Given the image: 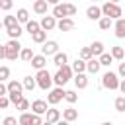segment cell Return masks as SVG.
<instances>
[{
    "label": "cell",
    "instance_id": "8fae6325",
    "mask_svg": "<svg viewBox=\"0 0 125 125\" xmlns=\"http://www.w3.org/2000/svg\"><path fill=\"white\" fill-rule=\"evenodd\" d=\"M100 66H102V62H100V59H90V61H86V70L90 72V74H96L98 70H100Z\"/></svg>",
    "mask_w": 125,
    "mask_h": 125
},
{
    "label": "cell",
    "instance_id": "ac0fdd59",
    "mask_svg": "<svg viewBox=\"0 0 125 125\" xmlns=\"http://www.w3.org/2000/svg\"><path fill=\"white\" fill-rule=\"evenodd\" d=\"M53 16H55V18H59V20H61V18H66V16H68L66 6H64V4H57V6L53 8Z\"/></svg>",
    "mask_w": 125,
    "mask_h": 125
},
{
    "label": "cell",
    "instance_id": "d6a6232c",
    "mask_svg": "<svg viewBox=\"0 0 125 125\" xmlns=\"http://www.w3.org/2000/svg\"><path fill=\"white\" fill-rule=\"evenodd\" d=\"M25 29H27L29 33H35L37 29H41V23H37V21H33V20H29V21L25 23Z\"/></svg>",
    "mask_w": 125,
    "mask_h": 125
},
{
    "label": "cell",
    "instance_id": "b9f144b4",
    "mask_svg": "<svg viewBox=\"0 0 125 125\" xmlns=\"http://www.w3.org/2000/svg\"><path fill=\"white\" fill-rule=\"evenodd\" d=\"M12 4H14L12 0H0V8H2L4 12H8V10L12 8Z\"/></svg>",
    "mask_w": 125,
    "mask_h": 125
},
{
    "label": "cell",
    "instance_id": "e575fe53",
    "mask_svg": "<svg viewBox=\"0 0 125 125\" xmlns=\"http://www.w3.org/2000/svg\"><path fill=\"white\" fill-rule=\"evenodd\" d=\"M111 55H113V59H119V61H121V59L125 57V51H123L121 47H111Z\"/></svg>",
    "mask_w": 125,
    "mask_h": 125
},
{
    "label": "cell",
    "instance_id": "7bdbcfd3",
    "mask_svg": "<svg viewBox=\"0 0 125 125\" xmlns=\"http://www.w3.org/2000/svg\"><path fill=\"white\" fill-rule=\"evenodd\" d=\"M64 6H66L68 16H74V14H76V6H74V4H64Z\"/></svg>",
    "mask_w": 125,
    "mask_h": 125
},
{
    "label": "cell",
    "instance_id": "83f0119b",
    "mask_svg": "<svg viewBox=\"0 0 125 125\" xmlns=\"http://www.w3.org/2000/svg\"><path fill=\"white\" fill-rule=\"evenodd\" d=\"M20 57H21V61H25V62H31V59H33L35 55H33V51H31L29 47H25V49H21Z\"/></svg>",
    "mask_w": 125,
    "mask_h": 125
},
{
    "label": "cell",
    "instance_id": "7a4b0ae2",
    "mask_svg": "<svg viewBox=\"0 0 125 125\" xmlns=\"http://www.w3.org/2000/svg\"><path fill=\"white\" fill-rule=\"evenodd\" d=\"M72 72H74V70H72V66H68V64H62V66L57 70L55 78H53V80H55V84H57V86H64V84L70 80Z\"/></svg>",
    "mask_w": 125,
    "mask_h": 125
},
{
    "label": "cell",
    "instance_id": "9c48e42d",
    "mask_svg": "<svg viewBox=\"0 0 125 125\" xmlns=\"http://www.w3.org/2000/svg\"><path fill=\"white\" fill-rule=\"evenodd\" d=\"M45 64H47V55H35V57L31 59V66L37 68V70L45 68Z\"/></svg>",
    "mask_w": 125,
    "mask_h": 125
},
{
    "label": "cell",
    "instance_id": "ee69618b",
    "mask_svg": "<svg viewBox=\"0 0 125 125\" xmlns=\"http://www.w3.org/2000/svg\"><path fill=\"white\" fill-rule=\"evenodd\" d=\"M31 125H41V117H39V113H33V123Z\"/></svg>",
    "mask_w": 125,
    "mask_h": 125
},
{
    "label": "cell",
    "instance_id": "484cf974",
    "mask_svg": "<svg viewBox=\"0 0 125 125\" xmlns=\"http://www.w3.org/2000/svg\"><path fill=\"white\" fill-rule=\"evenodd\" d=\"M31 123H33V113L21 111V115H20V125H31Z\"/></svg>",
    "mask_w": 125,
    "mask_h": 125
},
{
    "label": "cell",
    "instance_id": "8992f818",
    "mask_svg": "<svg viewBox=\"0 0 125 125\" xmlns=\"http://www.w3.org/2000/svg\"><path fill=\"white\" fill-rule=\"evenodd\" d=\"M64 90H62V86H59V88H55V90H51L49 92V96H47V102L51 104V105H55V104H59L62 98H64Z\"/></svg>",
    "mask_w": 125,
    "mask_h": 125
},
{
    "label": "cell",
    "instance_id": "277c9868",
    "mask_svg": "<svg viewBox=\"0 0 125 125\" xmlns=\"http://www.w3.org/2000/svg\"><path fill=\"white\" fill-rule=\"evenodd\" d=\"M35 78H37V86H39L41 90H49V88H51V84L55 82V80L51 78V74H49L45 68L37 70V76H35Z\"/></svg>",
    "mask_w": 125,
    "mask_h": 125
},
{
    "label": "cell",
    "instance_id": "7402d4cb",
    "mask_svg": "<svg viewBox=\"0 0 125 125\" xmlns=\"http://www.w3.org/2000/svg\"><path fill=\"white\" fill-rule=\"evenodd\" d=\"M62 117H64V121H74V119H78V111L72 109V107H68V109L62 111Z\"/></svg>",
    "mask_w": 125,
    "mask_h": 125
},
{
    "label": "cell",
    "instance_id": "52a82bcc",
    "mask_svg": "<svg viewBox=\"0 0 125 125\" xmlns=\"http://www.w3.org/2000/svg\"><path fill=\"white\" fill-rule=\"evenodd\" d=\"M41 27H43L45 31L55 29V27H57V18H55V16H45V18L41 20Z\"/></svg>",
    "mask_w": 125,
    "mask_h": 125
},
{
    "label": "cell",
    "instance_id": "4316f807",
    "mask_svg": "<svg viewBox=\"0 0 125 125\" xmlns=\"http://www.w3.org/2000/svg\"><path fill=\"white\" fill-rule=\"evenodd\" d=\"M20 21H18V16H4V27L8 29V27H14V25H18Z\"/></svg>",
    "mask_w": 125,
    "mask_h": 125
},
{
    "label": "cell",
    "instance_id": "74e56055",
    "mask_svg": "<svg viewBox=\"0 0 125 125\" xmlns=\"http://www.w3.org/2000/svg\"><path fill=\"white\" fill-rule=\"evenodd\" d=\"M115 109H117V111H125V98H123V96L115 98Z\"/></svg>",
    "mask_w": 125,
    "mask_h": 125
},
{
    "label": "cell",
    "instance_id": "7dc6e473",
    "mask_svg": "<svg viewBox=\"0 0 125 125\" xmlns=\"http://www.w3.org/2000/svg\"><path fill=\"white\" fill-rule=\"evenodd\" d=\"M119 90H121V92H123V94H125V78H123V80H121V82H119Z\"/></svg>",
    "mask_w": 125,
    "mask_h": 125
},
{
    "label": "cell",
    "instance_id": "603a6c76",
    "mask_svg": "<svg viewBox=\"0 0 125 125\" xmlns=\"http://www.w3.org/2000/svg\"><path fill=\"white\" fill-rule=\"evenodd\" d=\"M16 16H18V21H20V23H27V21H29V12H27L25 8H20Z\"/></svg>",
    "mask_w": 125,
    "mask_h": 125
},
{
    "label": "cell",
    "instance_id": "4fadbf2b",
    "mask_svg": "<svg viewBox=\"0 0 125 125\" xmlns=\"http://www.w3.org/2000/svg\"><path fill=\"white\" fill-rule=\"evenodd\" d=\"M57 27H59L61 31H70V29L74 27V21H72L70 18H61L59 23H57Z\"/></svg>",
    "mask_w": 125,
    "mask_h": 125
},
{
    "label": "cell",
    "instance_id": "bcb514c9",
    "mask_svg": "<svg viewBox=\"0 0 125 125\" xmlns=\"http://www.w3.org/2000/svg\"><path fill=\"white\" fill-rule=\"evenodd\" d=\"M119 76H123V78H125V62H121V64H119Z\"/></svg>",
    "mask_w": 125,
    "mask_h": 125
},
{
    "label": "cell",
    "instance_id": "60d3db41",
    "mask_svg": "<svg viewBox=\"0 0 125 125\" xmlns=\"http://www.w3.org/2000/svg\"><path fill=\"white\" fill-rule=\"evenodd\" d=\"M18 109H20V111H27V109H29V102H27V100L23 98V100H21V102L18 104Z\"/></svg>",
    "mask_w": 125,
    "mask_h": 125
},
{
    "label": "cell",
    "instance_id": "7c38bea8",
    "mask_svg": "<svg viewBox=\"0 0 125 125\" xmlns=\"http://www.w3.org/2000/svg\"><path fill=\"white\" fill-rule=\"evenodd\" d=\"M102 8L100 6H90L88 10H86V16H88V20H100L102 18Z\"/></svg>",
    "mask_w": 125,
    "mask_h": 125
},
{
    "label": "cell",
    "instance_id": "5b68a950",
    "mask_svg": "<svg viewBox=\"0 0 125 125\" xmlns=\"http://www.w3.org/2000/svg\"><path fill=\"white\" fill-rule=\"evenodd\" d=\"M102 86L104 88H107V90H117L119 88V78H117V74L115 72H105L104 76H102Z\"/></svg>",
    "mask_w": 125,
    "mask_h": 125
},
{
    "label": "cell",
    "instance_id": "f1b7e54d",
    "mask_svg": "<svg viewBox=\"0 0 125 125\" xmlns=\"http://www.w3.org/2000/svg\"><path fill=\"white\" fill-rule=\"evenodd\" d=\"M23 88H25V86L20 84V82H16V80H10V82H8V94H10V92H21Z\"/></svg>",
    "mask_w": 125,
    "mask_h": 125
},
{
    "label": "cell",
    "instance_id": "2e32d148",
    "mask_svg": "<svg viewBox=\"0 0 125 125\" xmlns=\"http://www.w3.org/2000/svg\"><path fill=\"white\" fill-rule=\"evenodd\" d=\"M61 119V111L59 109H47V125H53V123H57Z\"/></svg>",
    "mask_w": 125,
    "mask_h": 125
},
{
    "label": "cell",
    "instance_id": "6da1fadb",
    "mask_svg": "<svg viewBox=\"0 0 125 125\" xmlns=\"http://www.w3.org/2000/svg\"><path fill=\"white\" fill-rule=\"evenodd\" d=\"M4 51H6L4 59H8V61H16V59L20 57V53H21V45H20L18 39H10V41L4 45Z\"/></svg>",
    "mask_w": 125,
    "mask_h": 125
},
{
    "label": "cell",
    "instance_id": "f35d334b",
    "mask_svg": "<svg viewBox=\"0 0 125 125\" xmlns=\"http://www.w3.org/2000/svg\"><path fill=\"white\" fill-rule=\"evenodd\" d=\"M10 76V68L8 66H0V80H8Z\"/></svg>",
    "mask_w": 125,
    "mask_h": 125
},
{
    "label": "cell",
    "instance_id": "d6986e66",
    "mask_svg": "<svg viewBox=\"0 0 125 125\" xmlns=\"http://www.w3.org/2000/svg\"><path fill=\"white\" fill-rule=\"evenodd\" d=\"M47 6H49V2H47V0H35L33 10H35L37 14H47Z\"/></svg>",
    "mask_w": 125,
    "mask_h": 125
},
{
    "label": "cell",
    "instance_id": "e0dca14e",
    "mask_svg": "<svg viewBox=\"0 0 125 125\" xmlns=\"http://www.w3.org/2000/svg\"><path fill=\"white\" fill-rule=\"evenodd\" d=\"M66 61H68L66 53H55V57H53V64H55L57 68H61L62 64H66Z\"/></svg>",
    "mask_w": 125,
    "mask_h": 125
},
{
    "label": "cell",
    "instance_id": "681fc988",
    "mask_svg": "<svg viewBox=\"0 0 125 125\" xmlns=\"http://www.w3.org/2000/svg\"><path fill=\"white\" fill-rule=\"evenodd\" d=\"M109 2H119V0H109Z\"/></svg>",
    "mask_w": 125,
    "mask_h": 125
},
{
    "label": "cell",
    "instance_id": "1f68e13d",
    "mask_svg": "<svg viewBox=\"0 0 125 125\" xmlns=\"http://www.w3.org/2000/svg\"><path fill=\"white\" fill-rule=\"evenodd\" d=\"M23 86H25V90H33V88L37 86V78L25 76V78H23Z\"/></svg>",
    "mask_w": 125,
    "mask_h": 125
},
{
    "label": "cell",
    "instance_id": "f546056e",
    "mask_svg": "<svg viewBox=\"0 0 125 125\" xmlns=\"http://www.w3.org/2000/svg\"><path fill=\"white\" fill-rule=\"evenodd\" d=\"M100 62H102V66H109V64L113 62V55H109V53H102V55H100Z\"/></svg>",
    "mask_w": 125,
    "mask_h": 125
},
{
    "label": "cell",
    "instance_id": "ab89813d",
    "mask_svg": "<svg viewBox=\"0 0 125 125\" xmlns=\"http://www.w3.org/2000/svg\"><path fill=\"white\" fill-rule=\"evenodd\" d=\"M10 102H12V100H10V96H0V107H2V109H6Z\"/></svg>",
    "mask_w": 125,
    "mask_h": 125
},
{
    "label": "cell",
    "instance_id": "cb8c5ba5",
    "mask_svg": "<svg viewBox=\"0 0 125 125\" xmlns=\"http://www.w3.org/2000/svg\"><path fill=\"white\" fill-rule=\"evenodd\" d=\"M90 49H92L94 57H100V55L104 53V43H102V41H94V43L90 45Z\"/></svg>",
    "mask_w": 125,
    "mask_h": 125
},
{
    "label": "cell",
    "instance_id": "836d02e7",
    "mask_svg": "<svg viewBox=\"0 0 125 125\" xmlns=\"http://www.w3.org/2000/svg\"><path fill=\"white\" fill-rule=\"evenodd\" d=\"M94 57V53H92V49L90 47H84L82 51H80V59H84V61H90Z\"/></svg>",
    "mask_w": 125,
    "mask_h": 125
},
{
    "label": "cell",
    "instance_id": "8d00e7d4",
    "mask_svg": "<svg viewBox=\"0 0 125 125\" xmlns=\"http://www.w3.org/2000/svg\"><path fill=\"white\" fill-rule=\"evenodd\" d=\"M64 100H66L68 104H74V102L78 100V94H76V92H72V90H68V92L64 94Z\"/></svg>",
    "mask_w": 125,
    "mask_h": 125
},
{
    "label": "cell",
    "instance_id": "d4e9b609",
    "mask_svg": "<svg viewBox=\"0 0 125 125\" xmlns=\"http://www.w3.org/2000/svg\"><path fill=\"white\" fill-rule=\"evenodd\" d=\"M72 70H74V72H84V70H86V61H84V59H76V61L72 62Z\"/></svg>",
    "mask_w": 125,
    "mask_h": 125
},
{
    "label": "cell",
    "instance_id": "3957f363",
    "mask_svg": "<svg viewBox=\"0 0 125 125\" xmlns=\"http://www.w3.org/2000/svg\"><path fill=\"white\" fill-rule=\"evenodd\" d=\"M102 12H104V16H109L111 20H117V18H121V16H123V12H121L119 4H117V2H109V0L102 6Z\"/></svg>",
    "mask_w": 125,
    "mask_h": 125
},
{
    "label": "cell",
    "instance_id": "f6af8a7d",
    "mask_svg": "<svg viewBox=\"0 0 125 125\" xmlns=\"http://www.w3.org/2000/svg\"><path fill=\"white\" fill-rule=\"evenodd\" d=\"M4 125H16V117H6L4 119Z\"/></svg>",
    "mask_w": 125,
    "mask_h": 125
},
{
    "label": "cell",
    "instance_id": "44dd1931",
    "mask_svg": "<svg viewBox=\"0 0 125 125\" xmlns=\"http://www.w3.org/2000/svg\"><path fill=\"white\" fill-rule=\"evenodd\" d=\"M6 33L10 35V39H18L23 31H21V27H20V23H18V25H14V27H8V29H6Z\"/></svg>",
    "mask_w": 125,
    "mask_h": 125
},
{
    "label": "cell",
    "instance_id": "5bb4252c",
    "mask_svg": "<svg viewBox=\"0 0 125 125\" xmlns=\"http://www.w3.org/2000/svg\"><path fill=\"white\" fill-rule=\"evenodd\" d=\"M115 35L119 39H125V18H117V21H115Z\"/></svg>",
    "mask_w": 125,
    "mask_h": 125
},
{
    "label": "cell",
    "instance_id": "30bf717a",
    "mask_svg": "<svg viewBox=\"0 0 125 125\" xmlns=\"http://www.w3.org/2000/svg\"><path fill=\"white\" fill-rule=\"evenodd\" d=\"M31 109H33V113L43 115V113H47V102H45V100H35V102L31 104Z\"/></svg>",
    "mask_w": 125,
    "mask_h": 125
},
{
    "label": "cell",
    "instance_id": "ba28073f",
    "mask_svg": "<svg viewBox=\"0 0 125 125\" xmlns=\"http://www.w3.org/2000/svg\"><path fill=\"white\" fill-rule=\"evenodd\" d=\"M55 53H59V43L57 41H45L43 43V55H55Z\"/></svg>",
    "mask_w": 125,
    "mask_h": 125
},
{
    "label": "cell",
    "instance_id": "ffe728a7",
    "mask_svg": "<svg viewBox=\"0 0 125 125\" xmlns=\"http://www.w3.org/2000/svg\"><path fill=\"white\" fill-rule=\"evenodd\" d=\"M45 37H47V31L41 27V29H37L35 33H31V39L35 41V43H45Z\"/></svg>",
    "mask_w": 125,
    "mask_h": 125
},
{
    "label": "cell",
    "instance_id": "4dcf8cb0",
    "mask_svg": "<svg viewBox=\"0 0 125 125\" xmlns=\"http://www.w3.org/2000/svg\"><path fill=\"white\" fill-rule=\"evenodd\" d=\"M111 25H113V21H111V18H109V16L100 18V29H109Z\"/></svg>",
    "mask_w": 125,
    "mask_h": 125
},
{
    "label": "cell",
    "instance_id": "9a60e30c",
    "mask_svg": "<svg viewBox=\"0 0 125 125\" xmlns=\"http://www.w3.org/2000/svg\"><path fill=\"white\" fill-rule=\"evenodd\" d=\"M74 84H76V88H86L88 86V76L84 74V72H76V76H74Z\"/></svg>",
    "mask_w": 125,
    "mask_h": 125
},
{
    "label": "cell",
    "instance_id": "c3c4849f",
    "mask_svg": "<svg viewBox=\"0 0 125 125\" xmlns=\"http://www.w3.org/2000/svg\"><path fill=\"white\" fill-rule=\"evenodd\" d=\"M47 2H49V4H53V6H57V4L61 2V0H47Z\"/></svg>",
    "mask_w": 125,
    "mask_h": 125
},
{
    "label": "cell",
    "instance_id": "d590c367",
    "mask_svg": "<svg viewBox=\"0 0 125 125\" xmlns=\"http://www.w3.org/2000/svg\"><path fill=\"white\" fill-rule=\"evenodd\" d=\"M8 96H10V100H12V104H16V105H18V104H20V102L23 100V96H21V92H10Z\"/></svg>",
    "mask_w": 125,
    "mask_h": 125
}]
</instances>
